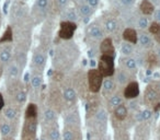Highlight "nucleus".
I'll list each match as a JSON object with an SVG mask.
<instances>
[{
	"mask_svg": "<svg viewBox=\"0 0 160 140\" xmlns=\"http://www.w3.org/2000/svg\"><path fill=\"white\" fill-rule=\"evenodd\" d=\"M156 40H157L158 43H160V32L158 34H156Z\"/></svg>",
	"mask_w": 160,
	"mask_h": 140,
	"instance_id": "c03bdc74",
	"label": "nucleus"
},
{
	"mask_svg": "<svg viewBox=\"0 0 160 140\" xmlns=\"http://www.w3.org/2000/svg\"><path fill=\"white\" fill-rule=\"evenodd\" d=\"M0 135L2 138H9L14 135V129L11 123L8 120L0 123Z\"/></svg>",
	"mask_w": 160,
	"mask_h": 140,
	"instance_id": "0eeeda50",
	"label": "nucleus"
},
{
	"mask_svg": "<svg viewBox=\"0 0 160 140\" xmlns=\"http://www.w3.org/2000/svg\"><path fill=\"white\" fill-rule=\"evenodd\" d=\"M38 118H25L21 140H36Z\"/></svg>",
	"mask_w": 160,
	"mask_h": 140,
	"instance_id": "f257e3e1",
	"label": "nucleus"
},
{
	"mask_svg": "<svg viewBox=\"0 0 160 140\" xmlns=\"http://www.w3.org/2000/svg\"><path fill=\"white\" fill-rule=\"evenodd\" d=\"M76 31V24L72 22H62L60 24L59 30V36L64 40H69L72 37L73 33Z\"/></svg>",
	"mask_w": 160,
	"mask_h": 140,
	"instance_id": "39448f33",
	"label": "nucleus"
},
{
	"mask_svg": "<svg viewBox=\"0 0 160 140\" xmlns=\"http://www.w3.org/2000/svg\"><path fill=\"white\" fill-rule=\"evenodd\" d=\"M159 85L157 83H151L147 87L145 92V103L147 105H153L159 96Z\"/></svg>",
	"mask_w": 160,
	"mask_h": 140,
	"instance_id": "20e7f679",
	"label": "nucleus"
},
{
	"mask_svg": "<svg viewBox=\"0 0 160 140\" xmlns=\"http://www.w3.org/2000/svg\"><path fill=\"white\" fill-rule=\"evenodd\" d=\"M139 41H140V44H142L144 47H151L152 46V42H151L150 37L147 36V35H145V34L140 35Z\"/></svg>",
	"mask_w": 160,
	"mask_h": 140,
	"instance_id": "5701e85b",
	"label": "nucleus"
},
{
	"mask_svg": "<svg viewBox=\"0 0 160 140\" xmlns=\"http://www.w3.org/2000/svg\"><path fill=\"white\" fill-rule=\"evenodd\" d=\"M151 116V112L150 111H144L142 113V119H148Z\"/></svg>",
	"mask_w": 160,
	"mask_h": 140,
	"instance_id": "e433bc0d",
	"label": "nucleus"
},
{
	"mask_svg": "<svg viewBox=\"0 0 160 140\" xmlns=\"http://www.w3.org/2000/svg\"><path fill=\"white\" fill-rule=\"evenodd\" d=\"M155 18L157 19L158 21H160V10H157L155 13Z\"/></svg>",
	"mask_w": 160,
	"mask_h": 140,
	"instance_id": "79ce46f5",
	"label": "nucleus"
},
{
	"mask_svg": "<svg viewBox=\"0 0 160 140\" xmlns=\"http://www.w3.org/2000/svg\"><path fill=\"white\" fill-rule=\"evenodd\" d=\"M12 40V32H11V29H7V31H6L5 33V36H3L1 40H0V42H8V41H11Z\"/></svg>",
	"mask_w": 160,
	"mask_h": 140,
	"instance_id": "c85d7f7f",
	"label": "nucleus"
},
{
	"mask_svg": "<svg viewBox=\"0 0 160 140\" xmlns=\"http://www.w3.org/2000/svg\"><path fill=\"white\" fill-rule=\"evenodd\" d=\"M31 83L34 89H38L41 87V84H42V78L40 76H34L31 80Z\"/></svg>",
	"mask_w": 160,
	"mask_h": 140,
	"instance_id": "a878e982",
	"label": "nucleus"
},
{
	"mask_svg": "<svg viewBox=\"0 0 160 140\" xmlns=\"http://www.w3.org/2000/svg\"><path fill=\"white\" fill-rule=\"evenodd\" d=\"M149 31H150V33L152 34H158L160 32V24L157 22H152L150 25V27H149Z\"/></svg>",
	"mask_w": 160,
	"mask_h": 140,
	"instance_id": "bb28decb",
	"label": "nucleus"
},
{
	"mask_svg": "<svg viewBox=\"0 0 160 140\" xmlns=\"http://www.w3.org/2000/svg\"><path fill=\"white\" fill-rule=\"evenodd\" d=\"M105 27H107V30L109 32H113L114 30L116 29V23H115V21H113V20H109L107 22V24H105Z\"/></svg>",
	"mask_w": 160,
	"mask_h": 140,
	"instance_id": "7c9ffc66",
	"label": "nucleus"
},
{
	"mask_svg": "<svg viewBox=\"0 0 160 140\" xmlns=\"http://www.w3.org/2000/svg\"><path fill=\"white\" fill-rule=\"evenodd\" d=\"M100 49H101L102 55L110 56V57L114 58V55H115V49H114L113 43H112L111 38H105V40H103V42L101 43Z\"/></svg>",
	"mask_w": 160,
	"mask_h": 140,
	"instance_id": "423d86ee",
	"label": "nucleus"
},
{
	"mask_svg": "<svg viewBox=\"0 0 160 140\" xmlns=\"http://www.w3.org/2000/svg\"><path fill=\"white\" fill-rule=\"evenodd\" d=\"M0 75H1V67H0Z\"/></svg>",
	"mask_w": 160,
	"mask_h": 140,
	"instance_id": "de8ad7c7",
	"label": "nucleus"
},
{
	"mask_svg": "<svg viewBox=\"0 0 160 140\" xmlns=\"http://www.w3.org/2000/svg\"><path fill=\"white\" fill-rule=\"evenodd\" d=\"M140 11L144 14L149 16V14H151L153 12V6L148 0H142V2L140 3Z\"/></svg>",
	"mask_w": 160,
	"mask_h": 140,
	"instance_id": "2eb2a0df",
	"label": "nucleus"
},
{
	"mask_svg": "<svg viewBox=\"0 0 160 140\" xmlns=\"http://www.w3.org/2000/svg\"><path fill=\"white\" fill-rule=\"evenodd\" d=\"M99 140H102V139H99Z\"/></svg>",
	"mask_w": 160,
	"mask_h": 140,
	"instance_id": "09e8293b",
	"label": "nucleus"
},
{
	"mask_svg": "<svg viewBox=\"0 0 160 140\" xmlns=\"http://www.w3.org/2000/svg\"><path fill=\"white\" fill-rule=\"evenodd\" d=\"M33 64L35 65L36 67H43L45 64V57L43 54L41 53H38L34 55L33 57Z\"/></svg>",
	"mask_w": 160,
	"mask_h": 140,
	"instance_id": "6ab92c4d",
	"label": "nucleus"
},
{
	"mask_svg": "<svg viewBox=\"0 0 160 140\" xmlns=\"http://www.w3.org/2000/svg\"><path fill=\"white\" fill-rule=\"evenodd\" d=\"M103 77L98 71V69H91L88 72V83H89V90L93 93H98L102 85Z\"/></svg>",
	"mask_w": 160,
	"mask_h": 140,
	"instance_id": "7ed1b4c3",
	"label": "nucleus"
},
{
	"mask_svg": "<svg viewBox=\"0 0 160 140\" xmlns=\"http://www.w3.org/2000/svg\"><path fill=\"white\" fill-rule=\"evenodd\" d=\"M11 59V49L5 47L0 51V64H8Z\"/></svg>",
	"mask_w": 160,
	"mask_h": 140,
	"instance_id": "ddd939ff",
	"label": "nucleus"
},
{
	"mask_svg": "<svg viewBox=\"0 0 160 140\" xmlns=\"http://www.w3.org/2000/svg\"><path fill=\"white\" fill-rule=\"evenodd\" d=\"M122 1V3H124V5L128 6V5H132V3L134 2V0H121Z\"/></svg>",
	"mask_w": 160,
	"mask_h": 140,
	"instance_id": "a19ab883",
	"label": "nucleus"
},
{
	"mask_svg": "<svg viewBox=\"0 0 160 140\" xmlns=\"http://www.w3.org/2000/svg\"><path fill=\"white\" fill-rule=\"evenodd\" d=\"M3 107H5V99H3L2 94L0 93V111L3 109Z\"/></svg>",
	"mask_w": 160,
	"mask_h": 140,
	"instance_id": "58836bf2",
	"label": "nucleus"
},
{
	"mask_svg": "<svg viewBox=\"0 0 160 140\" xmlns=\"http://www.w3.org/2000/svg\"><path fill=\"white\" fill-rule=\"evenodd\" d=\"M20 76V68L17 64H11L7 68V78L9 80H16Z\"/></svg>",
	"mask_w": 160,
	"mask_h": 140,
	"instance_id": "1a4fd4ad",
	"label": "nucleus"
},
{
	"mask_svg": "<svg viewBox=\"0 0 160 140\" xmlns=\"http://www.w3.org/2000/svg\"><path fill=\"white\" fill-rule=\"evenodd\" d=\"M48 138H49V140H59L60 139L59 131L57 130V128H53L48 131Z\"/></svg>",
	"mask_w": 160,
	"mask_h": 140,
	"instance_id": "b1692460",
	"label": "nucleus"
},
{
	"mask_svg": "<svg viewBox=\"0 0 160 140\" xmlns=\"http://www.w3.org/2000/svg\"><path fill=\"white\" fill-rule=\"evenodd\" d=\"M43 118H44V123H46V124H49V123L54 122L56 118L55 112L52 111V109H46V111L44 112V114H43Z\"/></svg>",
	"mask_w": 160,
	"mask_h": 140,
	"instance_id": "a211bd4d",
	"label": "nucleus"
},
{
	"mask_svg": "<svg viewBox=\"0 0 160 140\" xmlns=\"http://www.w3.org/2000/svg\"><path fill=\"white\" fill-rule=\"evenodd\" d=\"M25 118H38V106L33 103L28 105L25 109Z\"/></svg>",
	"mask_w": 160,
	"mask_h": 140,
	"instance_id": "4468645a",
	"label": "nucleus"
},
{
	"mask_svg": "<svg viewBox=\"0 0 160 140\" xmlns=\"http://www.w3.org/2000/svg\"><path fill=\"white\" fill-rule=\"evenodd\" d=\"M139 94V85L137 82H129L125 88L124 96L126 99H135Z\"/></svg>",
	"mask_w": 160,
	"mask_h": 140,
	"instance_id": "6e6552de",
	"label": "nucleus"
},
{
	"mask_svg": "<svg viewBox=\"0 0 160 140\" xmlns=\"http://www.w3.org/2000/svg\"><path fill=\"white\" fill-rule=\"evenodd\" d=\"M14 99H16V102L19 103V104H23V103L27 101V94L23 91H18L14 95Z\"/></svg>",
	"mask_w": 160,
	"mask_h": 140,
	"instance_id": "4be33fe9",
	"label": "nucleus"
},
{
	"mask_svg": "<svg viewBox=\"0 0 160 140\" xmlns=\"http://www.w3.org/2000/svg\"><path fill=\"white\" fill-rule=\"evenodd\" d=\"M138 25H139V27H142V29L147 27V25H148V20H147V18H140L139 22H138Z\"/></svg>",
	"mask_w": 160,
	"mask_h": 140,
	"instance_id": "f704fd0d",
	"label": "nucleus"
},
{
	"mask_svg": "<svg viewBox=\"0 0 160 140\" xmlns=\"http://www.w3.org/2000/svg\"><path fill=\"white\" fill-rule=\"evenodd\" d=\"M3 116L8 122H13L18 117V111L13 106H7L3 107Z\"/></svg>",
	"mask_w": 160,
	"mask_h": 140,
	"instance_id": "9d476101",
	"label": "nucleus"
},
{
	"mask_svg": "<svg viewBox=\"0 0 160 140\" xmlns=\"http://www.w3.org/2000/svg\"><path fill=\"white\" fill-rule=\"evenodd\" d=\"M114 88H115V85H114V82L111 80V79L104 80V82H103V91H104L105 94L111 93V92L114 90Z\"/></svg>",
	"mask_w": 160,
	"mask_h": 140,
	"instance_id": "aec40b11",
	"label": "nucleus"
},
{
	"mask_svg": "<svg viewBox=\"0 0 160 140\" xmlns=\"http://www.w3.org/2000/svg\"><path fill=\"white\" fill-rule=\"evenodd\" d=\"M90 12H91V7L88 5H82L80 7V13L82 16H89Z\"/></svg>",
	"mask_w": 160,
	"mask_h": 140,
	"instance_id": "cd10ccee",
	"label": "nucleus"
},
{
	"mask_svg": "<svg viewBox=\"0 0 160 140\" xmlns=\"http://www.w3.org/2000/svg\"><path fill=\"white\" fill-rule=\"evenodd\" d=\"M116 79H118V81L120 83H125L127 81V77H126V75L125 74H123V72H118V77H116Z\"/></svg>",
	"mask_w": 160,
	"mask_h": 140,
	"instance_id": "473e14b6",
	"label": "nucleus"
},
{
	"mask_svg": "<svg viewBox=\"0 0 160 140\" xmlns=\"http://www.w3.org/2000/svg\"><path fill=\"white\" fill-rule=\"evenodd\" d=\"M68 18L70 19V20H76V14H75V12H69L68 13Z\"/></svg>",
	"mask_w": 160,
	"mask_h": 140,
	"instance_id": "ea45409f",
	"label": "nucleus"
},
{
	"mask_svg": "<svg viewBox=\"0 0 160 140\" xmlns=\"http://www.w3.org/2000/svg\"><path fill=\"white\" fill-rule=\"evenodd\" d=\"M114 116L118 118V120H124L127 116V109L125 105H120V106L114 109Z\"/></svg>",
	"mask_w": 160,
	"mask_h": 140,
	"instance_id": "f8f14e48",
	"label": "nucleus"
},
{
	"mask_svg": "<svg viewBox=\"0 0 160 140\" xmlns=\"http://www.w3.org/2000/svg\"><path fill=\"white\" fill-rule=\"evenodd\" d=\"M98 71L102 77H110L114 74V59L113 57L102 55L99 62Z\"/></svg>",
	"mask_w": 160,
	"mask_h": 140,
	"instance_id": "f03ea898",
	"label": "nucleus"
},
{
	"mask_svg": "<svg viewBox=\"0 0 160 140\" xmlns=\"http://www.w3.org/2000/svg\"><path fill=\"white\" fill-rule=\"evenodd\" d=\"M90 35L94 38H101L102 37V32H101V30L99 29V27H93L91 30H90Z\"/></svg>",
	"mask_w": 160,
	"mask_h": 140,
	"instance_id": "393cba45",
	"label": "nucleus"
},
{
	"mask_svg": "<svg viewBox=\"0 0 160 140\" xmlns=\"http://www.w3.org/2000/svg\"><path fill=\"white\" fill-rule=\"evenodd\" d=\"M88 2V6H90V7H96V6H98V2L99 0H86Z\"/></svg>",
	"mask_w": 160,
	"mask_h": 140,
	"instance_id": "4c0bfd02",
	"label": "nucleus"
},
{
	"mask_svg": "<svg viewBox=\"0 0 160 140\" xmlns=\"http://www.w3.org/2000/svg\"><path fill=\"white\" fill-rule=\"evenodd\" d=\"M1 140H13V138H12V137H9V138H2Z\"/></svg>",
	"mask_w": 160,
	"mask_h": 140,
	"instance_id": "a18cd8bd",
	"label": "nucleus"
},
{
	"mask_svg": "<svg viewBox=\"0 0 160 140\" xmlns=\"http://www.w3.org/2000/svg\"><path fill=\"white\" fill-rule=\"evenodd\" d=\"M57 2H58V5H59V6H65V5H66V2H67V0H57Z\"/></svg>",
	"mask_w": 160,
	"mask_h": 140,
	"instance_id": "37998d69",
	"label": "nucleus"
},
{
	"mask_svg": "<svg viewBox=\"0 0 160 140\" xmlns=\"http://www.w3.org/2000/svg\"><path fill=\"white\" fill-rule=\"evenodd\" d=\"M158 55H159V56H160V48H159V49H158Z\"/></svg>",
	"mask_w": 160,
	"mask_h": 140,
	"instance_id": "49530a36",
	"label": "nucleus"
},
{
	"mask_svg": "<svg viewBox=\"0 0 160 140\" xmlns=\"http://www.w3.org/2000/svg\"><path fill=\"white\" fill-rule=\"evenodd\" d=\"M47 3H48L47 0H38L36 5H38V7L41 8V9H45V8L47 7Z\"/></svg>",
	"mask_w": 160,
	"mask_h": 140,
	"instance_id": "c9c22d12",
	"label": "nucleus"
},
{
	"mask_svg": "<svg viewBox=\"0 0 160 140\" xmlns=\"http://www.w3.org/2000/svg\"><path fill=\"white\" fill-rule=\"evenodd\" d=\"M123 38L126 42H131L133 44H136V42H137V33L133 29H126L124 31V33H123Z\"/></svg>",
	"mask_w": 160,
	"mask_h": 140,
	"instance_id": "9b49d317",
	"label": "nucleus"
},
{
	"mask_svg": "<svg viewBox=\"0 0 160 140\" xmlns=\"http://www.w3.org/2000/svg\"><path fill=\"white\" fill-rule=\"evenodd\" d=\"M122 104H123V99L120 95H114L110 99V105H111V107L115 109V107L120 106Z\"/></svg>",
	"mask_w": 160,
	"mask_h": 140,
	"instance_id": "412c9836",
	"label": "nucleus"
},
{
	"mask_svg": "<svg viewBox=\"0 0 160 140\" xmlns=\"http://www.w3.org/2000/svg\"><path fill=\"white\" fill-rule=\"evenodd\" d=\"M62 96H64V99L67 102H72L76 99L75 90L71 89V88H66V89H64V92H62Z\"/></svg>",
	"mask_w": 160,
	"mask_h": 140,
	"instance_id": "f3484780",
	"label": "nucleus"
},
{
	"mask_svg": "<svg viewBox=\"0 0 160 140\" xmlns=\"http://www.w3.org/2000/svg\"><path fill=\"white\" fill-rule=\"evenodd\" d=\"M125 65H126V67L128 69H135L136 68V61H135V59H132V58H129V59L125 60Z\"/></svg>",
	"mask_w": 160,
	"mask_h": 140,
	"instance_id": "2f4dec72",
	"label": "nucleus"
},
{
	"mask_svg": "<svg viewBox=\"0 0 160 140\" xmlns=\"http://www.w3.org/2000/svg\"><path fill=\"white\" fill-rule=\"evenodd\" d=\"M148 62L151 65V66H155L157 64V57H156L155 54H149L148 56Z\"/></svg>",
	"mask_w": 160,
	"mask_h": 140,
	"instance_id": "72a5a7b5",
	"label": "nucleus"
},
{
	"mask_svg": "<svg viewBox=\"0 0 160 140\" xmlns=\"http://www.w3.org/2000/svg\"><path fill=\"white\" fill-rule=\"evenodd\" d=\"M122 53L124 54V55H129V54L133 53V48H132V46L129 44H123L122 45Z\"/></svg>",
	"mask_w": 160,
	"mask_h": 140,
	"instance_id": "c756f323",
	"label": "nucleus"
},
{
	"mask_svg": "<svg viewBox=\"0 0 160 140\" xmlns=\"http://www.w3.org/2000/svg\"><path fill=\"white\" fill-rule=\"evenodd\" d=\"M62 140H78L77 131L72 128H66L62 133Z\"/></svg>",
	"mask_w": 160,
	"mask_h": 140,
	"instance_id": "dca6fc26",
	"label": "nucleus"
}]
</instances>
